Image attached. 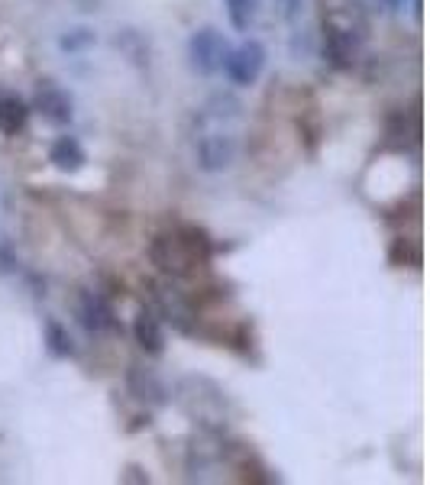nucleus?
Instances as JSON below:
<instances>
[{"label":"nucleus","mask_w":430,"mask_h":485,"mask_svg":"<svg viewBox=\"0 0 430 485\" xmlns=\"http://www.w3.org/2000/svg\"><path fill=\"white\" fill-rule=\"evenodd\" d=\"M230 46L227 39L214 30V26H204L198 30L192 39H188V62L198 75H214V71L223 69V59H227Z\"/></svg>","instance_id":"f257e3e1"},{"label":"nucleus","mask_w":430,"mask_h":485,"mask_svg":"<svg viewBox=\"0 0 430 485\" xmlns=\"http://www.w3.org/2000/svg\"><path fill=\"white\" fill-rule=\"evenodd\" d=\"M223 69H227L233 85H239V88L256 85V78L266 69V46H262L259 39H246V42H239L237 49L227 52Z\"/></svg>","instance_id":"f03ea898"},{"label":"nucleus","mask_w":430,"mask_h":485,"mask_svg":"<svg viewBox=\"0 0 430 485\" xmlns=\"http://www.w3.org/2000/svg\"><path fill=\"white\" fill-rule=\"evenodd\" d=\"M78 321L88 333H104L114 327V311L98 292H81L78 294Z\"/></svg>","instance_id":"7ed1b4c3"},{"label":"nucleus","mask_w":430,"mask_h":485,"mask_svg":"<svg viewBox=\"0 0 430 485\" xmlns=\"http://www.w3.org/2000/svg\"><path fill=\"white\" fill-rule=\"evenodd\" d=\"M233 155H237V146H233L230 136H220V133H214V136H204L198 146V159H201V169L208 172H220L227 169L233 162Z\"/></svg>","instance_id":"20e7f679"},{"label":"nucleus","mask_w":430,"mask_h":485,"mask_svg":"<svg viewBox=\"0 0 430 485\" xmlns=\"http://www.w3.org/2000/svg\"><path fill=\"white\" fill-rule=\"evenodd\" d=\"M36 107L39 114L46 117L49 124H69L71 120V98L61 88L55 85H42L36 91Z\"/></svg>","instance_id":"39448f33"},{"label":"nucleus","mask_w":430,"mask_h":485,"mask_svg":"<svg viewBox=\"0 0 430 485\" xmlns=\"http://www.w3.org/2000/svg\"><path fill=\"white\" fill-rule=\"evenodd\" d=\"M133 333H136L139 347L153 356H159L162 347H165V333H162V323L153 311H139L136 321H133Z\"/></svg>","instance_id":"423d86ee"},{"label":"nucleus","mask_w":430,"mask_h":485,"mask_svg":"<svg viewBox=\"0 0 430 485\" xmlns=\"http://www.w3.org/2000/svg\"><path fill=\"white\" fill-rule=\"evenodd\" d=\"M49 162L59 172H78L85 165V146L75 136H59L49 149Z\"/></svg>","instance_id":"0eeeda50"},{"label":"nucleus","mask_w":430,"mask_h":485,"mask_svg":"<svg viewBox=\"0 0 430 485\" xmlns=\"http://www.w3.org/2000/svg\"><path fill=\"white\" fill-rule=\"evenodd\" d=\"M26 117H30V110H26V104L20 98H10V94L0 98V133L4 136H16L23 130Z\"/></svg>","instance_id":"6e6552de"},{"label":"nucleus","mask_w":430,"mask_h":485,"mask_svg":"<svg viewBox=\"0 0 430 485\" xmlns=\"http://www.w3.org/2000/svg\"><path fill=\"white\" fill-rule=\"evenodd\" d=\"M262 0H227V14H230V23L233 30L246 33L249 26L256 23V16H259Z\"/></svg>","instance_id":"1a4fd4ad"},{"label":"nucleus","mask_w":430,"mask_h":485,"mask_svg":"<svg viewBox=\"0 0 430 485\" xmlns=\"http://www.w3.org/2000/svg\"><path fill=\"white\" fill-rule=\"evenodd\" d=\"M46 340H49V350H52L55 356H71V337H69V331L61 327V323H55V321H49L46 323Z\"/></svg>","instance_id":"9d476101"},{"label":"nucleus","mask_w":430,"mask_h":485,"mask_svg":"<svg viewBox=\"0 0 430 485\" xmlns=\"http://www.w3.org/2000/svg\"><path fill=\"white\" fill-rule=\"evenodd\" d=\"M94 42V33L91 30H75L69 36L61 39V49H81V46H91Z\"/></svg>","instance_id":"9b49d317"},{"label":"nucleus","mask_w":430,"mask_h":485,"mask_svg":"<svg viewBox=\"0 0 430 485\" xmlns=\"http://www.w3.org/2000/svg\"><path fill=\"white\" fill-rule=\"evenodd\" d=\"M382 4H385V7H401V4H405V0H382Z\"/></svg>","instance_id":"f8f14e48"},{"label":"nucleus","mask_w":430,"mask_h":485,"mask_svg":"<svg viewBox=\"0 0 430 485\" xmlns=\"http://www.w3.org/2000/svg\"><path fill=\"white\" fill-rule=\"evenodd\" d=\"M282 4H285V7H288V10H294V7H298V0H282Z\"/></svg>","instance_id":"ddd939ff"}]
</instances>
